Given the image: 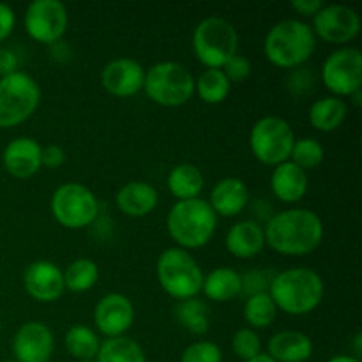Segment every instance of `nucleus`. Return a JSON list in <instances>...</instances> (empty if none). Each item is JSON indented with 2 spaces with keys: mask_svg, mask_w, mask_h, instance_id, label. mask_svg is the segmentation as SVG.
Masks as SVG:
<instances>
[{
  "mask_svg": "<svg viewBox=\"0 0 362 362\" xmlns=\"http://www.w3.org/2000/svg\"><path fill=\"white\" fill-rule=\"evenodd\" d=\"M265 244L285 257H304L324 240V221L310 209H286L267 221Z\"/></svg>",
  "mask_w": 362,
  "mask_h": 362,
  "instance_id": "obj_1",
  "label": "nucleus"
},
{
  "mask_svg": "<svg viewBox=\"0 0 362 362\" xmlns=\"http://www.w3.org/2000/svg\"><path fill=\"white\" fill-rule=\"evenodd\" d=\"M324 279L308 267H292L278 272L271 279L269 296L279 311L292 317H303L317 310L324 300Z\"/></svg>",
  "mask_w": 362,
  "mask_h": 362,
  "instance_id": "obj_2",
  "label": "nucleus"
},
{
  "mask_svg": "<svg viewBox=\"0 0 362 362\" xmlns=\"http://www.w3.org/2000/svg\"><path fill=\"white\" fill-rule=\"evenodd\" d=\"M218 226V216L204 198L175 202L166 216L170 237L180 250H200L211 243Z\"/></svg>",
  "mask_w": 362,
  "mask_h": 362,
  "instance_id": "obj_3",
  "label": "nucleus"
},
{
  "mask_svg": "<svg viewBox=\"0 0 362 362\" xmlns=\"http://www.w3.org/2000/svg\"><path fill=\"white\" fill-rule=\"evenodd\" d=\"M317 49L313 28L300 20H283L271 27L264 41L269 62L281 69L300 67Z\"/></svg>",
  "mask_w": 362,
  "mask_h": 362,
  "instance_id": "obj_4",
  "label": "nucleus"
},
{
  "mask_svg": "<svg viewBox=\"0 0 362 362\" xmlns=\"http://www.w3.org/2000/svg\"><path fill=\"white\" fill-rule=\"evenodd\" d=\"M156 274L161 288L179 303L202 293L205 274L189 251L180 247L163 251L156 264Z\"/></svg>",
  "mask_w": 362,
  "mask_h": 362,
  "instance_id": "obj_5",
  "label": "nucleus"
},
{
  "mask_svg": "<svg viewBox=\"0 0 362 362\" xmlns=\"http://www.w3.org/2000/svg\"><path fill=\"white\" fill-rule=\"evenodd\" d=\"M144 90L156 105L177 108L193 98L194 76L179 62H158L145 71Z\"/></svg>",
  "mask_w": 362,
  "mask_h": 362,
  "instance_id": "obj_6",
  "label": "nucleus"
},
{
  "mask_svg": "<svg viewBox=\"0 0 362 362\" xmlns=\"http://www.w3.org/2000/svg\"><path fill=\"white\" fill-rule=\"evenodd\" d=\"M193 49L205 69H223V66L237 55L239 34L225 18L209 16L194 28Z\"/></svg>",
  "mask_w": 362,
  "mask_h": 362,
  "instance_id": "obj_7",
  "label": "nucleus"
},
{
  "mask_svg": "<svg viewBox=\"0 0 362 362\" xmlns=\"http://www.w3.org/2000/svg\"><path fill=\"white\" fill-rule=\"evenodd\" d=\"M41 103V88L23 71L0 78V127H14L30 119Z\"/></svg>",
  "mask_w": 362,
  "mask_h": 362,
  "instance_id": "obj_8",
  "label": "nucleus"
},
{
  "mask_svg": "<svg viewBox=\"0 0 362 362\" xmlns=\"http://www.w3.org/2000/svg\"><path fill=\"white\" fill-rule=\"evenodd\" d=\"M293 144H296V133L281 117H262L251 127V152L258 161L267 166H278L288 161Z\"/></svg>",
  "mask_w": 362,
  "mask_h": 362,
  "instance_id": "obj_9",
  "label": "nucleus"
},
{
  "mask_svg": "<svg viewBox=\"0 0 362 362\" xmlns=\"http://www.w3.org/2000/svg\"><path fill=\"white\" fill-rule=\"evenodd\" d=\"M49 209L60 226L67 230H81L95 221L99 214V202L83 184L66 182L52 194Z\"/></svg>",
  "mask_w": 362,
  "mask_h": 362,
  "instance_id": "obj_10",
  "label": "nucleus"
},
{
  "mask_svg": "<svg viewBox=\"0 0 362 362\" xmlns=\"http://www.w3.org/2000/svg\"><path fill=\"white\" fill-rule=\"evenodd\" d=\"M322 81L334 98H350L361 90L362 53L357 48H339L325 59L322 66Z\"/></svg>",
  "mask_w": 362,
  "mask_h": 362,
  "instance_id": "obj_11",
  "label": "nucleus"
},
{
  "mask_svg": "<svg viewBox=\"0 0 362 362\" xmlns=\"http://www.w3.org/2000/svg\"><path fill=\"white\" fill-rule=\"evenodd\" d=\"M67 23L69 14L60 0H34L25 11V30L41 45H57L66 34Z\"/></svg>",
  "mask_w": 362,
  "mask_h": 362,
  "instance_id": "obj_12",
  "label": "nucleus"
},
{
  "mask_svg": "<svg viewBox=\"0 0 362 362\" xmlns=\"http://www.w3.org/2000/svg\"><path fill=\"white\" fill-rule=\"evenodd\" d=\"M313 34L329 45H346L361 32V16L356 9L341 4L324 6L313 16Z\"/></svg>",
  "mask_w": 362,
  "mask_h": 362,
  "instance_id": "obj_13",
  "label": "nucleus"
},
{
  "mask_svg": "<svg viewBox=\"0 0 362 362\" xmlns=\"http://www.w3.org/2000/svg\"><path fill=\"white\" fill-rule=\"evenodd\" d=\"M94 324L106 338L124 336L134 324L133 303L124 293H106L94 308Z\"/></svg>",
  "mask_w": 362,
  "mask_h": 362,
  "instance_id": "obj_14",
  "label": "nucleus"
},
{
  "mask_svg": "<svg viewBox=\"0 0 362 362\" xmlns=\"http://www.w3.org/2000/svg\"><path fill=\"white\" fill-rule=\"evenodd\" d=\"M52 329L42 322H27L13 338L14 361L18 362H49L53 354Z\"/></svg>",
  "mask_w": 362,
  "mask_h": 362,
  "instance_id": "obj_15",
  "label": "nucleus"
},
{
  "mask_svg": "<svg viewBox=\"0 0 362 362\" xmlns=\"http://www.w3.org/2000/svg\"><path fill=\"white\" fill-rule=\"evenodd\" d=\"M23 286L37 303H55L66 292L64 271L48 260L32 262L23 272Z\"/></svg>",
  "mask_w": 362,
  "mask_h": 362,
  "instance_id": "obj_16",
  "label": "nucleus"
},
{
  "mask_svg": "<svg viewBox=\"0 0 362 362\" xmlns=\"http://www.w3.org/2000/svg\"><path fill=\"white\" fill-rule=\"evenodd\" d=\"M145 69L129 57L110 60L101 71V85L115 98H131L144 90Z\"/></svg>",
  "mask_w": 362,
  "mask_h": 362,
  "instance_id": "obj_17",
  "label": "nucleus"
},
{
  "mask_svg": "<svg viewBox=\"0 0 362 362\" xmlns=\"http://www.w3.org/2000/svg\"><path fill=\"white\" fill-rule=\"evenodd\" d=\"M42 147L28 136L14 138L6 145L2 154L4 168L14 179H30L41 170Z\"/></svg>",
  "mask_w": 362,
  "mask_h": 362,
  "instance_id": "obj_18",
  "label": "nucleus"
},
{
  "mask_svg": "<svg viewBox=\"0 0 362 362\" xmlns=\"http://www.w3.org/2000/svg\"><path fill=\"white\" fill-rule=\"evenodd\" d=\"M250 204V189L239 177H226L212 187L209 205L216 216L233 218L239 216Z\"/></svg>",
  "mask_w": 362,
  "mask_h": 362,
  "instance_id": "obj_19",
  "label": "nucleus"
},
{
  "mask_svg": "<svg viewBox=\"0 0 362 362\" xmlns=\"http://www.w3.org/2000/svg\"><path fill=\"white\" fill-rule=\"evenodd\" d=\"M158 189L145 180H131L124 184L115 197L117 209L129 218L148 216L158 207Z\"/></svg>",
  "mask_w": 362,
  "mask_h": 362,
  "instance_id": "obj_20",
  "label": "nucleus"
},
{
  "mask_svg": "<svg viewBox=\"0 0 362 362\" xmlns=\"http://www.w3.org/2000/svg\"><path fill=\"white\" fill-rule=\"evenodd\" d=\"M225 246L232 257L239 258V260H250L257 255L262 253L265 246V235L264 228L258 223L246 219V221H239L226 232Z\"/></svg>",
  "mask_w": 362,
  "mask_h": 362,
  "instance_id": "obj_21",
  "label": "nucleus"
},
{
  "mask_svg": "<svg viewBox=\"0 0 362 362\" xmlns=\"http://www.w3.org/2000/svg\"><path fill=\"white\" fill-rule=\"evenodd\" d=\"M308 186H310L308 172L300 170L292 161L274 166L271 175V189L278 200L285 204H297L306 197Z\"/></svg>",
  "mask_w": 362,
  "mask_h": 362,
  "instance_id": "obj_22",
  "label": "nucleus"
},
{
  "mask_svg": "<svg viewBox=\"0 0 362 362\" xmlns=\"http://www.w3.org/2000/svg\"><path fill=\"white\" fill-rule=\"evenodd\" d=\"M267 356L276 362H306L313 356V341L300 331H279L269 339Z\"/></svg>",
  "mask_w": 362,
  "mask_h": 362,
  "instance_id": "obj_23",
  "label": "nucleus"
},
{
  "mask_svg": "<svg viewBox=\"0 0 362 362\" xmlns=\"http://www.w3.org/2000/svg\"><path fill=\"white\" fill-rule=\"evenodd\" d=\"M202 293L212 303H230L243 293V276L232 267H218L204 278Z\"/></svg>",
  "mask_w": 362,
  "mask_h": 362,
  "instance_id": "obj_24",
  "label": "nucleus"
},
{
  "mask_svg": "<svg viewBox=\"0 0 362 362\" xmlns=\"http://www.w3.org/2000/svg\"><path fill=\"white\" fill-rule=\"evenodd\" d=\"M204 184V175L191 163L173 166L168 173V179H166V186H168L170 193L177 198V202L200 198Z\"/></svg>",
  "mask_w": 362,
  "mask_h": 362,
  "instance_id": "obj_25",
  "label": "nucleus"
},
{
  "mask_svg": "<svg viewBox=\"0 0 362 362\" xmlns=\"http://www.w3.org/2000/svg\"><path fill=\"white\" fill-rule=\"evenodd\" d=\"M308 119H310L311 126L320 133H332L345 122L346 103L343 99L334 98V95L317 99L311 105Z\"/></svg>",
  "mask_w": 362,
  "mask_h": 362,
  "instance_id": "obj_26",
  "label": "nucleus"
},
{
  "mask_svg": "<svg viewBox=\"0 0 362 362\" xmlns=\"http://www.w3.org/2000/svg\"><path fill=\"white\" fill-rule=\"evenodd\" d=\"M98 362H147L144 349L140 343L127 336L119 338H106L101 341L99 352L95 356Z\"/></svg>",
  "mask_w": 362,
  "mask_h": 362,
  "instance_id": "obj_27",
  "label": "nucleus"
},
{
  "mask_svg": "<svg viewBox=\"0 0 362 362\" xmlns=\"http://www.w3.org/2000/svg\"><path fill=\"white\" fill-rule=\"evenodd\" d=\"M230 88L232 83L223 69H205L198 80H194V92L207 105H219L225 101L230 94Z\"/></svg>",
  "mask_w": 362,
  "mask_h": 362,
  "instance_id": "obj_28",
  "label": "nucleus"
},
{
  "mask_svg": "<svg viewBox=\"0 0 362 362\" xmlns=\"http://www.w3.org/2000/svg\"><path fill=\"white\" fill-rule=\"evenodd\" d=\"M66 350L78 361L95 359L99 352V336L87 325H73L67 329L66 338H64Z\"/></svg>",
  "mask_w": 362,
  "mask_h": 362,
  "instance_id": "obj_29",
  "label": "nucleus"
},
{
  "mask_svg": "<svg viewBox=\"0 0 362 362\" xmlns=\"http://www.w3.org/2000/svg\"><path fill=\"white\" fill-rule=\"evenodd\" d=\"M276 315H278V308L269 292L255 293V296L247 297V300L244 303V320L253 331L271 327L276 320Z\"/></svg>",
  "mask_w": 362,
  "mask_h": 362,
  "instance_id": "obj_30",
  "label": "nucleus"
},
{
  "mask_svg": "<svg viewBox=\"0 0 362 362\" xmlns=\"http://www.w3.org/2000/svg\"><path fill=\"white\" fill-rule=\"evenodd\" d=\"M98 264L90 258H78V260L71 262L64 272V285L69 292L74 293L88 292L98 283Z\"/></svg>",
  "mask_w": 362,
  "mask_h": 362,
  "instance_id": "obj_31",
  "label": "nucleus"
},
{
  "mask_svg": "<svg viewBox=\"0 0 362 362\" xmlns=\"http://www.w3.org/2000/svg\"><path fill=\"white\" fill-rule=\"evenodd\" d=\"M175 311L180 324L193 334H205L209 331V310L197 297L180 300Z\"/></svg>",
  "mask_w": 362,
  "mask_h": 362,
  "instance_id": "obj_32",
  "label": "nucleus"
},
{
  "mask_svg": "<svg viewBox=\"0 0 362 362\" xmlns=\"http://www.w3.org/2000/svg\"><path fill=\"white\" fill-rule=\"evenodd\" d=\"M324 158L325 151L317 138H296L288 161H292L300 170L308 172V170L320 166L324 163Z\"/></svg>",
  "mask_w": 362,
  "mask_h": 362,
  "instance_id": "obj_33",
  "label": "nucleus"
},
{
  "mask_svg": "<svg viewBox=\"0 0 362 362\" xmlns=\"http://www.w3.org/2000/svg\"><path fill=\"white\" fill-rule=\"evenodd\" d=\"M232 350L237 357H240L244 362L253 359V357L262 354V339L253 329L243 327L233 334L232 338Z\"/></svg>",
  "mask_w": 362,
  "mask_h": 362,
  "instance_id": "obj_34",
  "label": "nucleus"
},
{
  "mask_svg": "<svg viewBox=\"0 0 362 362\" xmlns=\"http://www.w3.org/2000/svg\"><path fill=\"white\" fill-rule=\"evenodd\" d=\"M180 362H223V354L216 343L197 341L184 350Z\"/></svg>",
  "mask_w": 362,
  "mask_h": 362,
  "instance_id": "obj_35",
  "label": "nucleus"
},
{
  "mask_svg": "<svg viewBox=\"0 0 362 362\" xmlns=\"http://www.w3.org/2000/svg\"><path fill=\"white\" fill-rule=\"evenodd\" d=\"M223 73L226 74L230 83H232V81L239 83V81H244L246 78H250L251 62L244 55H239V53H237V55H233L232 59L223 66Z\"/></svg>",
  "mask_w": 362,
  "mask_h": 362,
  "instance_id": "obj_36",
  "label": "nucleus"
},
{
  "mask_svg": "<svg viewBox=\"0 0 362 362\" xmlns=\"http://www.w3.org/2000/svg\"><path fill=\"white\" fill-rule=\"evenodd\" d=\"M66 163V151L59 145H46L41 152V165L46 168L57 170Z\"/></svg>",
  "mask_w": 362,
  "mask_h": 362,
  "instance_id": "obj_37",
  "label": "nucleus"
},
{
  "mask_svg": "<svg viewBox=\"0 0 362 362\" xmlns=\"http://www.w3.org/2000/svg\"><path fill=\"white\" fill-rule=\"evenodd\" d=\"M14 25H16V14H14L13 7L0 2V42H4L13 34Z\"/></svg>",
  "mask_w": 362,
  "mask_h": 362,
  "instance_id": "obj_38",
  "label": "nucleus"
},
{
  "mask_svg": "<svg viewBox=\"0 0 362 362\" xmlns=\"http://www.w3.org/2000/svg\"><path fill=\"white\" fill-rule=\"evenodd\" d=\"M18 67H20V59H18L16 53L11 48L0 46V78L16 73V71H20Z\"/></svg>",
  "mask_w": 362,
  "mask_h": 362,
  "instance_id": "obj_39",
  "label": "nucleus"
},
{
  "mask_svg": "<svg viewBox=\"0 0 362 362\" xmlns=\"http://www.w3.org/2000/svg\"><path fill=\"white\" fill-rule=\"evenodd\" d=\"M324 6V0H292L290 2V7L300 16H315Z\"/></svg>",
  "mask_w": 362,
  "mask_h": 362,
  "instance_id": "obj_40",
  "label": "nucleus"
},
{
  "mask_svg": "<svg viewBox=\"0 0 362 362\" xmlns=\"http://www.w3.org/2000/svg\"><path fill=\"white\" fill-rule=\"evenodd\" d=\"M354 352H356V356L354 357H357V359H359L361 354H362V334L361 332H357L356 338H354Z\"/></svg>",
  "mask_w": 362,
  "mask_h": 362,
  "instance_id": "obj_41",
  "label": "nucleus"
},
{
  "mask_svg": "<svg viewBox=\"0 0 362 362\" xmlns=\"http://www.w3.org/2000/svg\"><path fill=\"white\" fill-rule=\"evenodd\" d=\"M327 362H361V359H357V357L354 356H334Z\"/></svg>",
  "mask_w": 362,
  "mask_h": 362,
  "instance_id": "obj_42",
  "label": "nucleus"
},
{
  "mask_svg": "<svg viewBox=\"0 0 362 362\" xmlns=\"http://www.w3.org/2000/svg\"><path fill=\"white\" fill-rule=\"evenodd\" d=\"M246 362H276L274 359H271V357L267 356V354H260V356L253 357V359L246 361Z\"/></svg>",
  "mask_w": 362,
  "mask_h": 362,
  "instance_id": "obj_43",
  "label": "nucleus"
},
{
  "mask_svg": "<svg viewBox=\"0 0 362 362\" xmlns=\"http://www.w3.org/2000/svg\"><path fill=\"white\" fill-rule=\"evenodd\" d=\"M350 98L354 99V105H356V106H361V90L354 92V94L350 95Z\"/></svg>",
  "mask_w": 362,
  "mask_h": 362,
  "instance_id": "obj_44",
  "label": "nucleus"
},
{
  "mask_svg": "<svg viewBox=\"0 0 362 362\" xmlns=\"http://www.w3.org/2000/svg\"><path fill=\"white\" fill-rule=\"evenodd\" d=\"M80 362H98L95 359H83V361H80Z\"/></svg>",
  "mask_w": 362,
  "mask_h": 362,
  "instance_id": "obj_45",
  "label": "nucleus"
},
{
  "mask_svg": "<svg viewBox=\"0 0 362 362\" xmlns=\"http://www.w3.org/2000/svg\"><path fill=\"white\" fill-rule=\"evenodd\" d=\"M4 362H18V361H14V359H11V361H4Z\"/></svg>",
  "mask_w": 362,
  "mask_h": 362,
  "instance_id": "obj_46",
  "label": "nucleus"
}]
</instances>
